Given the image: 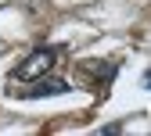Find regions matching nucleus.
Here are the masks:
<instances>
[{"label": "nucleus", "mask_w": 151, "mask_h": 136, "mask_svg": "<svg viewBox=\"0 0 151 136\" xmlns=\"http://www.w3.org/2000/svg\"><path fill=\"white\" fill-rule=\"evenodd\" d=\"M54 54H58V50H50V47H47V50H32L25 61L18 65L14 79H40V75H47L50 65H54Z\"/></svg>", "instance_id": "obj_1"}, {"label": "nucleus", "mask_w": 151, "mask_h": 136, "mask_svg": "<svg viewBox=\"0 0 151 136\" xmlns=\"http://www.w3.org/2000/svg\"><path fill=\"white\" fill-rule=\"evenodd\" d=\"M54 93H68V83L65 79H47V75H40L29 90H18V97H54Z\"/></svg>", "instance_id": "obj_2"}, {"label": "nucleus", "mask_w": 151, "mask_h": 136, "mask_svg": "<svg viewBox=\"0 0 151 136\" xmlns=\"http://www.w3.org/2000/svg\"><path fill=\"white\" fill-rule=\"evenodd\" d=\"M144 86H151V72H147V75H144Z\"/></svg>", "instance_id": "obj_3"}]
</instances>
